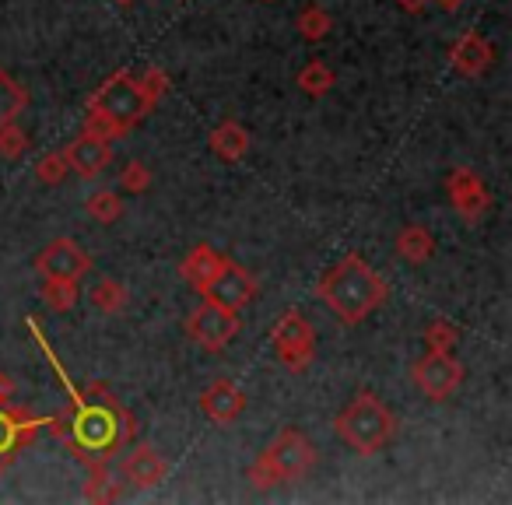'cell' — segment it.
<instances>
[{"label":"cell","instance_id":"obj_1","mask_svg":"<svg viewBox=\"0 0 512 505\" xmlns=\"http://www.w3.org/2000/svg\"><path fill=\"white\" fill-rule=\"evenodd\" d=\"M29 330H32V337H36L39 348H43V355L50 358V365L57 369V379L64 383V390L71 393L74 418L64 421L67 428H64V435H60V439H67L71 453L78 456V460H85L88 467H92V463H109L116 449L137 439L134 414L123 411V407L116 404V400L109 397L102 386H88V390H85V386L74 383L71 372L60 365L57 351H53L50 341H46L43 327H39L36 320H29Z\"/></svg>","mask_w":512,"mask_h":505},{"label":"cell","instance_id":"obj_2","mask_svg":"<svg viewBox=\"0 0 512 505\" xmlns=\"http://www.w3.org/2000/svg\"><path fill=\"white\" fill-rule=\"evenodd\" d=\"M316 292L344 327H358V323H365L372 313L383 309L390 285H386V278L376 267L365 264L362 253H348L323 274Z\"/></svg>","mask_w":512,"mask_h":505},{"label":"cell","instance_id":"obj_3","mask_svg":"<svg viewBox=\"0 0 512 505\" xmlns=\"http://www.w3.org/2000/svg\"><path fill=\"white\" fill-rule=\"evenodd\" d=\"M165 92H169V74L158 71V67H151L141 78L130 71H116L88 99V113L102 116V120L116 123L123 134H130L137 123H144L155 113V106L162 102Z\"/></svg>","mask_w":512,"mask_h":505},{"label":"cell","instance_id":"obj_4","mask_svg":"<svg viewBox=\"0 0 512 505\" xmlns=\"http://www.w3.org/2000/svg\"><path fill=\"white\" fill-rule=\"evenodd\" d=\"M334 432H337V439L355 449L358 456H372L393 442L397 418H393V411L376 393L362 390V393H355V400H351L341 414H337Z\"/></svg>","mask_w":512,"mask_h":505},{"label":"cell","instance_id":"obj_5","mask_svg":"<svg viewBox=\"0 0 512 505\" xmlns=\"http://www.w3.org/2000/svg\"><path fill=\"white\" fill-rule=\"evenodd\" d=\"M316 467V446L299 428H281L278 439L256 456L249 467V484L256 491H271L285 481H299Z\"/></svg>","mask_w":512,"mask_h":505},{"label":"cell","instance_id":"obj_6","mask_svg":"<svg viewBox=\"0 0 512 505\" xmlns=\"http://www.w3.org/2000/svg\"><path fill=\"white\" fill-rule=\"evenodd\" d=\"M239 330H242L239 313L228 309V306H221V302H214V299H204L190 313V320H186V334H190V341L197 344L200 351H207V355L225 351L228 344L239 337Z\"/></svg>","mask_w":512,"mask_h":505},{"label":"cell","instance_id":"obj_7","mask_svg":"<svg viewBox=\"0 0 512 505\" xmlns=\"http://www.w3.org/2000/svg\"><path fill=\"white\" fill-rule=\"evenodd\" d=\"M271 344L278 362L288 372H306L316 358V330L299 309H288L278 323L271 327Z\"/></svg>","mask_w":512,"mask_h":505},{"label":"cell","instance_id":"obj_8","mask_svg":"<svg viewBox=\"0 0 512 505\" xmlns=\"http://www.w3.org/2000/svg\"><path fill=\"white\" fill-rule=\"evenodd\" d=\"M411 379L421 397L449 400L463 383V362L453 358V351H425V358L414 362Z\"/></svg>","mask_w":512,"mask_h":505},{"label":"cell","instance_id":"obj_9","mask_svg":"<svg viewBox=\"0 0 512 505\" xmlns=\"http://www.w3.org/2000/svg\"><path fill=\"white\" fill-rule=\"evenodd\" d=\"M43 425H50V418H39V414L15 404L0 407V470L15 463V456L36 439Z\"/></svg>","mask_w":512,"mask_h":505},{"label":"cell","instance_id":"obj_10","mask_svg":"<svg viewBox=\"0 0 512 505\" xmlns=\"http://www.w3.org/2000/svg\"><path fill=\"white\" fill-rule=\"evenodd\" d=\"M446 193H449V204H453V211L460 214V218L467 221H481L484 214L491 211V193L488 186L477 179L474 169H467V165H460V169H453L446 176Z\"/></svg>","mask_w":512,"mask_h":505},{"label":"cell","instance_id":"obj_11","mask_svg":"<svg viewBox=\"0 0 512 505\" xmlns=\"http://www.w3.org/2000/svg\"><path fill=\"white\" fill-rule=\"evenodd\" d=\"M36 271L43 274V278H74V281H81L88 271H92V257H88L78 242L64 235V239H53L50 246L39 249Z\"/></svg>","mask_w":512,"mask_h":505},{"label":"cell","instance_id":"obj_12","mask_svg":"<svg viewBox=\"0 0 512 505\" xmlns=\"http://www.w3.org/2000/svg\"><path fill=\"white\" fill-rule=\"evenodd\" d=\"M253 295H256V278L246 271V267H239V264L228 260V264L221 267L218 278L207 285L204 299H214V302H221V306H228V309L239 313L246 302H253Z\"/></svg>","mask_w":512,"mask_h":505},{"label":"cell","instance_id":"obj_13","mask_svg":"<svg viewBox=\"0 0 512 505\" xmlns=\"http://www.w3.org/2000/svg\"><path fill=\"white\" fill-rule=\"evenodd\" d=\"M449 64L460 78H481L491 64H495V46L481 36V32L467 29L449 50Z\"/></svg>","mask_w":512,"mask_h":505},{"label":"cell","instance_id":"obj_14","mask_svg":"<svg viewBox=\"0 0 512 505\" xmlns=\"http://www.w3.org/2000/svg\"><path fill=\"white\" fill-rule=\"evenodd\" d=\"M200 411L214 421V425H232L246 411V393L232 383V379H214L204 393H200Z\"/></svg>","mask_w":512,"mask_h":505},{"label":"cell","instance_id":"obj_15","mask_svg":"<svg viewBox=\"0 0 512 505\" xmlns=\"http://www.w3.org/2000/svg\"><path fill=\"white\" fill-rule=\"evenodd\" d=\"M228 264L225 253H218L214 246H207V242H200V246H193L190 253H186L183 260H179V274H183V281L193 288L197 295L207 292V285H211L214 278L221 274V267Z\"/></svg>","mask_w":512,"mask_h":505},{"label":"cell","instance_id":"obj_16","mask_svg":"<svg viewBox=\"0 0 512 505\" xmlns=\"http://www.w3.org/2000/svg\"><path fill=\"white\" fill-rule=\"evenodd\" d=\"M165 474H169V463H165V456L158 453L155 446H148V442H137V446L123 456V477H127L134 488H141V491L155 488Z\"/></svg>","mask_w":512,"mask_h":505},{"label":"cell","instance_id":"obj_17","mask_svg":"<svg viewBox=\"0 0 512 505\" xmlns=\"http://www.w3.org/2000/svg\"><path fill=\"white\" fill-rule=\"evenodd\" d=\"M67 162H71V172H78L81 179H95L109 162H113V148L109 141H99V137L78 134L71 144L64 148Z\"/></svg>","mask_w":512,"mask_h":505},{"label":"cell","instance_id":"obj_18","mask_svg":"<svg viewBox=\"0 0 512 505\" xmlns=\"http://www.w3.org/2000/svg\"><path fill=\"white\" fill-rule=\"evenodd\" d=\"M207 144H211L214 158H221L225 165H235V162H242L249 151V130L242 127L239 120H221L218 127L211 130Z\"/></svg>","mask_w":512,"mask_h":505},{"label":"cell","instance_id":"obj_19","mask_svg":"<svg viewBox=\"0 0 512 505\" xmlns=\"http://www.w3.org/2000/svg\"><path fill=\"white\" fill-rule=\"evenodd\" d=\"M397 253L407 260V264H428L435 257V235L428 232L425 225H407L400 228L397 235Z\"/></svg>","mask_w":512,"mask_h":505},{"label":"cell","instance_id":"obj_20","mask_svg":"<svg viewBox=\"0 0 512 505\" xmlns=\"http://www.w3.org/2000/svg\"><path fill=\"white\" fill-rule=\"evenodd\" d=\"M25 106H29V92L0 67V127H4V123H15L18 116L25 113Z\"/></svg>","mask_w":512,"mask_h":505},{"label":"cell","instance_id":"obj_21","mask_svg":"<svg viewBox=\"0 0 512 505\" xmlns=\"http://www.w3.org/2000/svg\"><path fill=\"white\" fill-rule=\"evenodd\" d=\"M295 29H299V36L306 39V43H323V39L330 36V29H334V18H330V11L320 8V4H306V8L299 11V18H295Z\"/></svg>","mask_w":512,"mask_h":505},{"label":"cell","instance_id":"obj_22","mask_svg":"<svg viewBox=\"0 0 512 505\" xmlns=\"http://www.w3.org/2000/svg\"><path fill=\"white\" fill-rule=\"evenodd\" d=\"M92 306L99 309L102 316H120L123 309L130 306V292L116 278H102L99 285L92 288Z\"/></svg>","mask_w":512,"mask_h":505},{"label":"cell","instance_id":"obj_23","mask_svg":"<svg viewBox=\"0 0 512 505\" xmlns=\"http://www.w3.org/2000/svg\"><path fill=\"white\" fill-rule=\"evenodd\" d=\"M81 495H85V502H116L120 498V481H113L106 463H92Z\"/></svg>","mask_w":512,"mask_h":505},{"label":"cell","instance_id":"obj_24","mask_svg":"<svg viewBox=\"0 0 512 505\" xmlns=\"http://www.w3.org/2000/svg\"><path fill=\"white\" fill-rule=\"evenodd\" d=\"M295 85H299L306 95H313V99H323V95L337 85V74L330 71L323 60H309V64L299 71V78H295Z\"/></svg>","mask_w":512,"mask_h":505},{"label":"cell","instance_id":"obj_25","mask_svg":"<svg viewBox=\"0 0 512 505\" xmlns=\"http://www.w3.org/2000/svg\"><path fill=\"white\" fill-rule=\"evenodd\" d=\"M43 302L53 313H71L78 306V281L74 278H46L43 281Z\"/></svg>","mask_w":512,"mask_h":505},{"label":"cell","instance_id":"obj_26","mask_svg":"<svg viewBox=\"0 0 512 505\" xmlns=\"http://www.w3.org/2000/svg\"><path fill=\"white\" fill-rule=\"evenodd\" d=\"M85 214L99 225H113V221L123 218V200L120 193L113 190H95L92 197L85 200Z\"/></svg>","mask_w":512,"mask_h":505},{"label":"cell","instance_id":"obj_27","mask_svg":"<svg viewBox=\"0 0 512 505\" xmlns=\"http://www.w3.org/2000/svg\"><path fill=\"white\" fill-rule=\"evenodd\" d=\"M67 172H71V162H67L64 151H50V155H43V158H39V165H36V179H39V183H46V186L64 183Z\"/></svg>","mask_w":512,"mask_h":505},{"label":"cell","instance_id":"obj_28","mask_svg":"<svg viewBox=\"0 0 512 505\" xmlns=\"http://www.w3.org/2000/svg\"><path fill=\"white\" fill-rule=\"evenodd\" d=\"M456 341H460V330L449 320H432L425 327V348L428 351H453Z\"/></svg>","mask_w":512,"mask_h":505},{"label":"cell","instance_id":"obj_29","mask_svg":"<svg viewBox=\"0 0 512 505\" xmlns=\"http://www.w3.org/2000/svg\"><path fill=\"white\" fill-rule=\"evenodd\" d=\"M25 151H29V134L18 127V120L4 123V127H0V158L15 162V158H22Z\"/></svg>","mask_w":512,"mask_h":505},{"label":"cell","instance_id":"obj_30","mask_svg":"<svg viewBox=\"0 0 512 505\" xmlns=\"http://www.w3.org/2000/svg\"><path fill=\"white\" fill-rule=\"evenodd\" d=\"M120 183H123V190L127 193H144L151 186V169L144 162H127V169L120 172Z\"/></svg>","mask_w":512,"mask_h":505},{"label":"cell","instance_id":"obj_31","mask_svg":"<svg viewBox=\"0 0 512 505\" xmlns=\"http://www.w3.org/2000/svg\"><path fill=\"white\" fill-rule=\"evenodd\" d=\"M15 393H18L15 379H11L8 372H0V407L11 404V400H15Z\"/></svg>","mask_w":512,"mask_h":505},{"label":"cell","instance_id":"obj_32","mask_svg":"<svg viewBox=\"0 0 512 505\" xmlns=\"http://www.w3.org/2000/svg\"><path fill=\"white\" fill-rule=\"evenodd\" d=\"M397 4H400V8H404V11H411V15H418V11L425 8L428 0H397Z\"/></svg>","mask_w":512,"mask_h":505},{"label":"cell","instance_id":"obj_33","mask_svg":"<svg viewBox=\"0 0 512 505\" xmlns=\"http://www.w3.org/2000/svg\"><path fill=\"white\" fill-rule=\"evenodd\" d=\"M435 4H439L442 11H460L463 4H467V0H435Z\"/></svg>","mask_w":512,"mask_h":505},{"label":"cell","instance_id":"obj_34","mask_svg":"<svg viewBox=\"0 0 512 505\" xmlns=\"http://www.w3.org/2000/svg\"><path fill=\"white\" fill-rule=\"evenodd\" d=\"M113 4H120V8H130V4H134V0H113Z\"/></svg>","mask_w":512,"mask_h":505},{"label":"cell","instance_id":"obj_35","mask_svg":"<svg viewBox=\"0 0 512 505\" xmlns=\"http://www.w3.org/2000/svg\"><path fill=\"white\" fill-rule=\"evenodd\" d=\"M260 4H271V0H260Z\"/></svg>","mask_w":512,"mask_h":505}]
</instances>
